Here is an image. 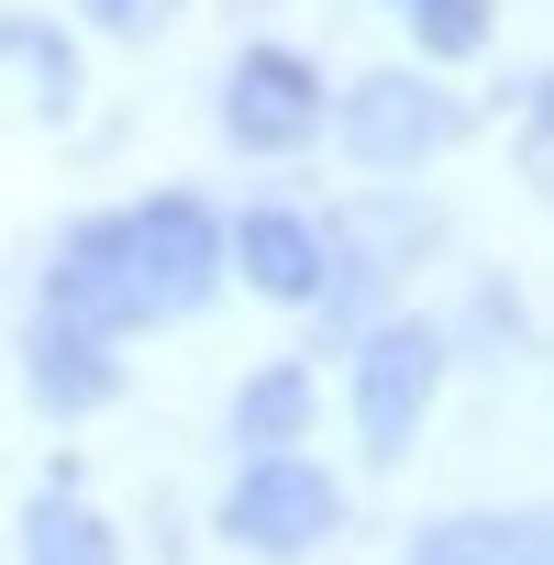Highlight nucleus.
I'll use <instances>...</instances> for the list:
<instances>
[{"mask_svg":"<svg viewBox=\"0 0 554 565\" xmlns=\"http://www.w3.org/2000/svg\"><path fill=\"white\" fill-rule=\"evenodd\" d=\"M322 233H333L355 266H377L388 289H399V277H411L433 244H444V222H433L422 200H355V211H344V222H322Z\"/></svg>","mask_w":554,"mask_h":565,"instance_id":"1a4fd4ad","label":"nucleus"},{"mask_svg":"<svg viewBox=\"0 0 554 565\" xmlns=\"http://www.w3.org/2000/svg\"><path fill=\"white\" fill-rule=\"evenodd\" d=\"M333 521H344V488L300 444L244 455V477L222 488V543H244V554H311V543H333Z\"/></svg>","mask_w":554,"mask_h":565,"instance_id":"7ed1b4c3","label":"nucleus"},{"mask_svg":"<svg viewBox=\"0 0 554 565\" xmlns=\"http://www.w3.org/2000/svg\"><path fill=\"white\" fill-rule=\"evenodd\" d=\"M488 23H499V0H411L422 56H477V45H488Z\"/></svg>","mask_w":554,"mask_h":565,"instance_id":"ddd939ff","label":"nucleus"},{"mask_svg":"<svg viewBox=\"0 0 554 565\" xmlns=\"http://www.w3.org/2000/svg\"><path fill=\"white\" fill-rule=\"evenodd\" d=\"M477 333L488 344H521V289H477Z\"/></svg>","mask_w":554,"mask_h":565,"instance_id":"2eb2a0df","label":"nucleus"},{"mask_svg":"<svg viewBox=\"0 0 554 565\" xmlns=\"http://www.w3.org/2000/svg\"><path fill=\"white\" fill-rule=\"evenodd\" d=\"M222 266L244 277L255 300H289V311H311V289H322V222H311L300 200H255V211L222 233Z\"/></svg>","mask_w":554,"mask_h":565,"instance_id":"423d86ee","label":"nucleus"},{"mask_svg":"<svg viewBox=\"0 0 554 565\" xmlns=\"http://www.w3.org/2000/svg\"><path fill=\"white\" fill-rule=\"evenodd\" d=\"M311 411H322V377H311V366H255V377H244V399H233V444H244V455L300 444V433H311Z\"/></svg>","mask_w":554,"mask_h":565,"instance_id":"9d476101","label":"nucleus"},{"mask_svg":"<svg viewBox=\"0 0 554 565\" xmlns=\"http://www.w3.org/2000/svg\"><path fill=\"white\" fill-rule=\"evenodd\" d=\"M444 366H455V344H444V322H422V311H399V322H377V333L355 344V444H366L377 466L411 455V433L433 422Z\"/></svg>","mask_w":554,"mask_h":565,"instance_id":"f03ea898","label":"nucleus"},{"mask_svg":"<svg viewBox=\"0 0 554 565\" xmlns=\"http://www.w3.org/2000/svg\"><path fill=\"white\" fill-rule=\"evenodd\" d=\"M23 565H122V532L78 499V466H56V488H34V510H23Z\"/></svg>","mask_w":554,"mask_h":565,"instance_id":"6e6552de","label":"nucleus"},{"mask_svg":"<svg viewBox=\"0 0 554 565\" xmlns=\"http://www.w3.org/2000/svg\"><path fill=\"white\" fill-rule=\"evenodd\" d=\"M222 289V211L189 200V189H156L111 222H78L45 266V311L89 322V333H122V322H178Z\"/></svg>","mask_w":554,"mask_h":565,"instance_id":"f257e3e1","label":"nucleus"},{"mask_svg":"<svg viewBox=\"0 0 554 565\" xmlns=\"http://www.w3.org/2000/svg\"><path fill=\"white\" fill-rule=\"evenodd\" d=\"M23 366H34V399H45V411H67V422H89V411H111V399H122V344H111V333H89V322H67V311H34Z\"/></svg>","mask_w":554,"mask_h":565,"instance_id":"0eeeda50","label":"nucleus"},{"mask_svg":"<svg viewBox=\"0 0 554 565\" xmlns=\"http://www.w3.org/2000/svg\"><path fill=\"white\" fill-rule=\"evenodd\" d=\"M499 554H510V521H499V510H444V521L411 532L399 565H499Z\"/></svg>","mask_w":554,"mask_h":565,"instance_id":"9b49d317","label":"nucleus"},{"mask_svg":"<svg viewBox=\"0 0 554 565\" xmlns=\"http://www.w3.org/2000/svg\"><path fill=\"white\" fill-rule=\"evenodd\" d=\"M499 565H554V554H543V510H521V521H510V554H499Z\"/></svg>","mask_w":554,"mask_h":565,"instance_id":"dca6fc26","label":"nucleus"},{"mask_svg":"<svg viewBox=\"0 0 554 565\" xmlns=\"http://www.w3.org/2000/svg\"><path fill=\"white\" fill-rule=\"evenodd\" d=\"M222 134H233V156H300V145H322V67L289 56V45H244L222 67Z\"/></svg>","mask_w":554,"mask_h":565,"instance_id":"39448f33","label":"nucleus"},{"mask_svg":"<svg viewBox=\"0 0 554 565\" xmlns=\"http://www.w3.org/2000/svg\"><path fill=\"white\" fill-rule=\"evenodd\" d=\"M333 145H344L355 167L399 178V167H433L444 145H466V100H455V89H433V78H411V67H377V78H355V89H344Z\"/></svg>","mask_w":554,"mask_h":565,"instance_id":"20e7f679","label":"nucleus"},{"mask_svg":"<svg viewBox=\"0 0 554 565\" xmlns=\"http://www.w3.org/2000/svg\"><path fill=\"white\" fill-rule=\"evenodd\" d=\"M78 12H89L100 34H122V45H145V34H167V23H178V0H78Z\"/></svg>","mask_w":554,"mask_h":565,"instance_id":"4468645a","label":"nucleus"},{"mask_svg":"<svg viewBox=\"0 0 554 565\" xmlns=\"http://www.w3.org/2000/svg\"><path fill=\"white\" fill-rule=\"evenodd\" d=\"M0 56H23V67H34V100H45L56 122L78 111V56H67L56 23H0Z\"/></svg>","mask_w":554,"mask_h":565,"instance_id":"f8f14e48","label":"nucleus"}]
</instances>
